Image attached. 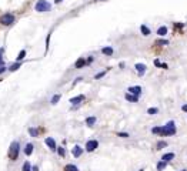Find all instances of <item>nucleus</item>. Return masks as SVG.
<instances>
[{
  "label": "nucleus",
  "instance_id": "40",
  "mask_svg": "<svg viewBox=\"0 0 187 171\" xmlns=\"http://www.w3.org/2000/svg\"><path fill=\"white\" fill-rule=\"evenodd\" d=\"M139 171H144V168H142V170H139Z\"/></svg>",
  "mask_w": 187,
  "mask_h": 171
},
{
  "label": "nucleus",
  "instance_id": "17",
  "mask_svg": "<svg viewBox=\"0 0 187 171\" xmlns=\"http://www.w3.org/2000/svg\"><path fill=\"white\" fill-rule=\"evenodd\" d=\"M157 34H159L160 37H164V36L167 34V27H166V26H160V27L157 29Z\"/></svg>",
  "mask_w": 187,
  "mask_h": 171
},
{
  "label": "nucleus",
  "instance_id": "28",
  "mask_svg": "<svg viewBox=\"0 0 187 171\" xmlns=\"http://www.w3.org/2000/svg\"><path fill=\"white\" fill-rule=\"evenodd\" d=\"M57 154H59L60 157H64V156H66V150H64V147H57Z\"/></svg>",
  "mask_w": 187,
  "mask_h": 171
},
{
  "label": "nucleus",
  "instance_id": "10",
  "mask_svg": "<svg viewBox=\"0 0 187 171\" xmlns=\"http://www.w3.org/2000/svg\"><path fill=\"white\" fill-rule=\"evenodd\" d=\"M83 100H84V96H83V94H80V96H76V97H73V98H70V100H69V103H70L72 106H79Z\"/></svg>",
  "mask_w": 187,
  "mask_h": 171
},
{
  "label": "nucleus",
  "instance_id": "5",
  "mask_svg": "<svg viewBox=\"0 0 187 171\" xmlns=\"http://www.w3.org/2000/svg\"><path fill=\"white\" fill-rule=\"evenodd\" d=\"M97 147H99V141H97V140H89V141L86 143V145H84V150H86L87 153H93Z\"/></svg>",
  "mask_w": 187,
  "mask_h": 171
},
{
  "label": "nucleus",
  "instance_id": "9",
  "mask_svg": "<svg viewBox=\"0 0 187 171\" xmlns=\"http://www.w3.org/2000/svg\"><path fill=\"white\" fill-rule=\"evenodd\" d=\"M142 91H143V90H142L140 86H131V87L127 88V93H131V94H136V96H140Z\"/></svg>",
  "mask_w": 187,
  "mask_h": 171
},
{
  "label": "nucleus",
  "instance_id": "7",
  "mask_svg": "<svg viewBox=\"0 0 187 171\" xmlns=\"http://www.w3.org/2000/svg\"><path fill=\"white\" fill-rule=\"evenodd\" d=\"M134 69H136V71H137L139 76H144V73H146V70H147L146 64H142V63H137V64L134 66Z\"/></svg>",
  "mask_w": 187,
  "mask_h": 171
},
{
  "label": "nucleus",
  "instance_id": "34",
  "mask_svg": "<svg viewBox=\"0 0 187 171\" xmlns=\"http://www.w3.org/2000/svg\"><path fill=\"white\" fill-rule=\"evenodd\" d=\"M7 70H9V69H6L4 66H0V74H3V73H4V71H7Z\"/></svg>",
  "mask_w": 187,
  "mask_h": 171
},
{
  "label": "nucleus",
  "instance_id": "32",
  "mask_svg": "<svg viewBox=\"0 0 187 171\" xmlns=\"http://www.w3.org/2000/svg\"><path fill=\"white\" fill-rule=\"evenodd\" d=\"M117 135L119 137H121V138H129L130 135H129V133H117Z\"/></svg>",
  "mask_w": 187,
  "mask_h": 171
},
{
  "label": "nucleus",
  "instance_id": "39",
  "mask_svg": "<svg viewBox=\"0 0 187 171\" xmlns=\"http://www.w3.org/2000/svg\"><path fill=\"white\" fill-rule=\"evenodd\" d=\"M62 1H63V0H54V3H56V4H59V3H62Z\"/></svg>",
  "mask_w": 187,
  "mask_h": 171
},
{
  "label": "nucleus",
  "instance_id": "31",
  "mask_svg": "<svg viewBox=\"0 0 187 171\" xmlns=\"http://www.w3.org/2000/svg\"><path fill=\"white\" fill-rule=\"evenodd\" d=\"M156 44H163V46H166V44H169V40H166V39H160V40H157Z\"/></svg>",
  "mask_w": 187,
  "mask_h": 171
},
{
  "label": "nucleus",
  "instance_id": "16",
  "mask_svg": "<svg viewBox=\"0 0 187 171\" xmlns=\"http://www.w3.org/2000/svg\"><path fill=\"white\" fill-rule=\"evenodd\" d=\"M140 32H142V34H143L144 37L150 36V33H151V32H150V29L146 26V24H142V26H140Z\"/></svg>",
  "mask_w": 187,
  "mask_h": 171
},
{
  "label": "nucleus",
  "instance_id": "35",
  "mask_svg": "<svg viewBox=\"0 0 187 171\" xmlns=\"http://www.w3.org/2000/svg\"><path fill=\"white\" fill-rule=\"evenodd\" d=\"M154 66H157V67H161V63H160L159 60H154Z\"/></svg>",
  "mask_w": 187,
  "mask_h": 171
},
{
  "label": "nucleus",
  "instance_id": "12",
  "mask_svg": "<svg viewBox=\"0 0 187 171\" xmlns=\"http://www.w3.org/2000/svg\"><path fill=\"white\" fill-rule=\"evenodd\" d=\"M124 98H126L127 101H130V103H137V101H139V96H136V94H131V93H126Z\"/></svg>",
  "mask_w": 187,
  "mask_h": 171
},
{
  "label": "nucleus",
  "instance_id": "37",
  "mask_svg": "<svg viewBox=\"0 0 187 171\" xmlns=\"http://www.w3.org/2000/svg\"><path fill=\"white\" fill-rule=\"evenodd\" d=\"M32 170H33V171H39V167H37V166H33V167H32Z\"/></svg>",
  "mask_w": 187,
  "mask_h": 171
},
{
  "label": "nucleus",
  "instance_id": "3",
  "mask_svg": "<svg viewBox=\"0 0 187 171\" xmlns=\"http://www.w3.org/2000/svg\"><path fill=\"white\" fill-rule=\"evenodd\" d=\"M51 9V4L47 1V0H37L36 4H35V10L37 13H46V11H50Z\"/></svg>",
  "mask_w": 187,
  "mask_h": 171
},
{
  "label": "nucleus",
  "instance_id": "2",
  "mask_svg": "<svg viewBox=\"0 0 187 171\" xmlns=\"http://www.w3.org/2000/svg\"><path fill=\"white\" fill-rule=\"evenodd\" d=\"M177 133V128L174 121H169L166 126L161 127V133H160V137H169V135H174Z\"/></svg>",
  "mask_w": 187,
  "mask_h": 171
},
{
  "label": "nucleus",
  "instance_id": "22",
  "mask_svg": "<svg viewBox=\"0 0 187 171\" xmlns=\"http://www.w3.org/2000/svg\"><path fill=\"white\" fill-rule=\"evenodd\" d=\"M166 167H167V161H163V160H161V161L157 163V171H163Z\"/></svg>",
  "mask_w": 187,
  "mask_h": 171
},
{
  "label": "nucleus",
  "instance_id": "1",
  "mask_svg": "<svg viewBox=\"0 0 187 171\" xmlns=\"http://www.w3.org/2000/svg\"><path fill=\"white\" fill-rule=\"evenodd\" d=\"M19 154H20V144L19 141H13L9 147V151H7V156H9V160L10 161H16L19 158Z\"/></svg>",
  "mask_w": 187,
  "mask_h": 171
},
{
  "label": "nucleus",
  "instance_id": "24",
  "mask_svg": "<svg viewBox=\"0 0 187 171\" xmlns=\"http://www.w3.org/2000/svg\"><path fill=\"white\" fill-rule=\"evenodd\" d=\"M24 57H26V50H22V51H20L19 54H17L16 60H17V61H22V60H23Z\"/></svg>",
  "mask_w": 187,
  "mask_h": 171
},
{
  "label": "nucleus",
  "instance_id": "8",
  "mask_svg": "<svg viewBox=\"0 0 187 171\" xmlns=\"http://www.w3.org/2000/svg\"><path fill=\"white\" fill-rule=\"evenodd\" d=\"M83 151H84V148H81L80 145H75V147L72 148V154H73L75 158H79V157L83 154Z\"/></svg>",
  "mask_w": 187,
  "mask_h": 171
},
{
  "label": "nucleus",
  "instance_id": "18",
  "mask_svg": "<svg viewBox=\"0 0 187 171\" xmlns=\"http://www.w3.org/2000/svg\"><path fill=\"white\" fill-rule=\"evenodd\" d=\"M173 158H174V153H166V154H163V157H161V160H163V161H167V163L171 161Z\"/></svg>",
  "mask_w": 187,
  "mask_h": 171
},
{
  "label": "nucleus",
  "instance_id": "21",
  "mask_svg": "<svg viewBox=\"0 0 187 171\" xmlns=\"http://www.w3.org/2000/svg\"><path fill=\"white\" fill-rule=\"evenodd\" d=\"M29 134H30V137H39V128L36 127H30L29 130Z\"/></svg>",
  "mask_w": 187,
  "mask_h": 171
},
{
  "label": "nucleus",
  "instance_id": "36",
  "mask_svg": "<svg viewBox=\"0 0 187 171\" xmlns=\"http://www.w3.org/2000/svg\"><path fill=\"white\" fill-rule=\"evenodd\" d=\"M182 110H183L184 113H187V104H183V106H182Z\"/></svg>",
  "mask_w": 187,
  "mask_h": 171
},
{
  "label": "nucleus",
  "instance_id": "42",
  "mask_svg": "<svg viewBox=\"0 0 187 171\" xmlns=\"http://www.w3.org/2000/svg\"><path fill=\"white\" fill-rule=\"evenodd\" d=\"M0 83H1V79H0Z\"/></svg>",
  "mask_w": 187,
  "mask_h": 171
},
{
  "label": "nucleus",
  "instance_id": "27",
  "mask_svg": "<svg viewBox=\"0 0 187 171\" xmlns=\"http://www.w3.org/2000/svg\"><path fill=\"white\" fill-rule=\"evenodd\" d=\"M107 71H109V69H107V70H104V71H100V73H97V74L94 76V79H96V80H99V79H102V77H104Z\"/></svg>",
  "mask_w": 187,
  "mask_h": 171
},
{
  "label": "nucleus",
  "instance_id": "33",
  "mask_svg": "<svg viewBox=\"0 0 187 171\" xmlns=\"http://www.w3.org/2000/svg\"><path fill=\"white\" fill-rule=\"evenodd\" d=\"M93 61H94V57H93V56H89V57H87V64H91Z\"/></svg>",
  "mask_w": 187,
  "mask_h": 171
},
{
  "label": "nucleus",
  "instance_id": "15",
  "mask_svg": "<svg viewBox=\"0 0 187 171\" xmlns=\"http://www.w3.org/2000/svg\"><path fill=\"white\" fill-rule=\"evenodd\" d=\"M96 121H97V118H96L94 116H90V117L86 118V124H87L89 127H93V126L96 124Z\"/></svg>",
  "mask_w": 187,
  "mask_h": 171
},
{
  "label": "nucleus",
  "instance_id": "14",
  "mask_svg": "<svg viewBox=\"0 0 187 171\" xmlns=\"http://www.w3.org/2000/svg\"><path fill=\"white\" fill-rule=\"evenodd\" d=\"M102 53H103L104 56H113L114 50H113V47H110V46H106V47L102 48Z\"/></svg>",
  "mask_w": 187,
  "mask_h": 171
},
{
  "label": "nucleus",
  "instance_id": "11",
  "mask_svg": "<svg viewBox=\"0 0 187 171\" xmlns=\"http://www.w3.org/2000/svg\"><path fill=\"white\" fill-rule=\"evenodd\" d=\"M86 64H87V60H86L84 57H79V59H77V61L75 63V67H76V69H83Z\"/></svg>",
  "mask_w": 187,
  "mask_h": 171
},
{
  "label": "nucleus",
  "instance_id": "23",
  "mask_svg": "<svg viewBox=\"0 0 187 171\" xmlns=\"http://www.w3.org/2000/svg\"><path fill=\"white\" fill-rule=\"evenodd\" d=\"M63 170L64 171H79V168H77V166H75V164H67V166H64Z\"/></svg>",
  "mask_w": 187,
  "mask_h": 171
},
{
  "label": "nucleus",
  "instance_id": "29",
  "mask_svg": "<svg viewBox=\"0 0 187 171\" xmlns=\"http://www.w3.org/2000/svg\"><path fill=\"white\" fill-rule=\"evenodd\" d=\"M164 147H167V143H166V141L161 140V141L157 143V150H161V148H164Z\"/></svg>",
  "mask_w": 187,
  "mask_h": 171
},
{
  "label": "nucleus",
  "instance_id": "6",
  "mask_svg": "<svg viewBox=\"0 0 187 171\" xmlns=\"http://www.w3.org/2000/svg\"><path fill=\"white\" fill-rule=\"evenodd\" d=\"M44 143H46V145L51 150V151H57V145H56V140L53 138V137H47L46 140H44Z\"/></svg>",
  "mask_w": 187,
  "mask_h": 171
},
{
  "label": "nucleus",
  "instance_id": "41",
  "mask_svg": "<svg viewBox=\"0 0 187 171\" xmlns=\"http://www.w3.org/2000/svg\"><path fill=\"white\" fill-rule=\"evenodd\" d=\"M182 171H187V170H182Z\"/></svg>",
  "mask_w": 187,
  "mask_h": 171
},
{
  "label": "nucleus",
  "instance_id": "19",
  "mask_svg": "<svg viewBox=\"0 0 187 171\" xmlns=\"http://www.w3.org/2000/svg\"><path fill=\"white\" fill-rule=\"evenodd\" d=\"M60 98H62V94H54V96L51 97V100H50V104H51V106H56V104L60 101Z\"/></svg>",
  "mask_w": 187,
  "mask_h": 171
},
{
  "label": "nucleus",
  "instance_id": "4",
  "mask_svg": "<svg viewBox=\"0 0 187 171\" xmlns=\"http://www.w3.org/2000/svg\"><path fill=\"white\" fill-rule=\"evenodd\" d=\"M14 20H16V17H14L13 13H4V14L0 16V24L1 26H12L14 23Z\"/></svg>",
  "mask_w": 187,
  "mask_h": 171
},
{
  "label": "nucleus",
  "instance_id": "30",
  "mask_svg": "<svg viewBox=\"0 0 187 171\" xmlns=\"http://www.w3.org/2000/svg\"><path fill=\"white\" fill-rule=\"evenodd\" d=\"M151 133H153V134H159V135H160V133H161V127H153V128H151Z\"/></svg>",
  "mask_w": 187,
  "mask_h": 171
},
{
  "label": "nucleus",
  "instance_id": "13",
  "mask_svg": "<svg viewBox=\"0 0 187 171\" xmlns=\"http://www.w3.org/2000/svg\"><path fill=\"white\" fill-rule=\"evenodd\" d=\"M33 151H35V145H33L32 143H27V144H26V147H24V154L29 157V156H32V154H33Z\"/></svg>",
  "mask_w": 187,
  "mask_h": 171
},
{
  "label": "nucleus",
  "instance_id": "38",
  "mask_svg": "<svg viewBox=\"0 0 187 171\" xmlns=\"http://www.w3.org/2000/svg\"><path fill=\"white\" fill-rule=\"evenodd\" d=\"M161 69H167V64H166V63H161Z\"/></svg>",
  "mask_w": 187,
  "mask_h": 171
},
{
  "label": "nucleus",
  "instance_id": "25",
  "mask_svg": "<svg viewBox=\"0 0 187 171\" xmlns=\"http://www.w3.org/2000/svg\"><path fill=\"white\" fill-rule=\"evenodd\" d=\"M22 171H33V170H32V166H30V163H29V161H24Z\"/></svg>",
  "mask_w": 187,
  "mask_h": 171
},
{
  "label": "nucleus",
  "instance_id": "20",
  "mask_svg": "<svg viewBox=\"0 0 187 171\" xmlns=\"http://www.w3.org/2000/svg\"><path fill=\"white\" fill-rule=\"evenodd\" d=\"M22 67V61H17V63H14V64H12L10 67H9V71H16V70H19Z\"/></svg>",
  "mask_w": 187,
  "mask_h": 171
},
{
  "label": "nucleus",
  "instance_id": "26",
  "mask_svg": "<svg viewBox=\"0 0 187 171\" xmlns=\"http://www.w3.org/2000/svg\"><path fill=\"white\" fill-rule=\"evenodd\" d=\"M157 113H159V108H156V107H150L149 110H147V114H150V116H154Z\"/></svg>",
  "mask_w": 187,
  "mask_h": 171
}]
</instances>
